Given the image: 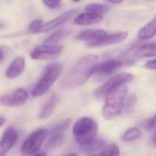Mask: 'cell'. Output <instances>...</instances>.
Instances as JSON below:
<instances>
[{
    "label": "cell",
    "instance_id": "cell-1",
    "mask_svg": "<svg viewBox=\"0 0 156 156\" xmlns=\"http://www.w3.org/2000/svg\"><path fill=\"white\" fill-rule=\"evenodd\" d=\"M99 58V56L92 54L79 58L61 79L59 82L60 89L69 90L82 86L93 74V69Z\"/></svg>",
    "mask_w": 156,
    "mask_h": 156
},
{
    "label": "cell",
    "instance_id": "cell-2",
    "mask_svg": "<svg viewBox=\"0 0 156 156\" xmlns=\"http://www.w3.org/2000/svg\"><path fill=\"white\" fill-rule=\"evenodd\" d=\"M127 93L128 89L126 85H122L111 90L105 96L106 99L102 108V115L106 120L114 119L122 112Z\"/></svg>",
    "mask_w": 156,
    "mask_h": 156
},
{
    "label": "cell",
    "instance_id": "cell-3",
    "mask_svg": "<svg viewBox=\"0 0 156 156\" xmlns=\"http://www.w3.org/2000/svg\"><path fill=\"white\" fill-rule=\"evenodd\" d=\"M72 132L75 141L79 144L86 146L95 141L98 125L92 119L89 117H82L75 122Z\"/></svg>",
    "mask_w": 156,
    "mask_h": 156
},
{
    "label": "cell",
    "instance_id": "cell-4",
    "mask_svg": "<svg viewBox=\"0 0 156 156\" xmlns=\"http://www.w3.org/2000/svg\"><path fill=\"white\" fill-rule=\"evenodd\" d=\"M62 69L63 67L59 63H53L48 65L43 75L35 85L32 90V95L34 97H39L46 93L54 84V82L59 78Z\"/></svg>",
    "mask_w": 156,
    "mask_h": 156
},
{
    "label": "cell",
    "instance_id": "cell-5",
    "mask_svg": "<svg viewBox=\"0 0 156 156\" xmlns=\"http://www.w3.org/2000/svg\"><path fill=\"white\" fill-rule=\"evenodd\" d=\"M46 137H47V130L44 128L33 132L22 144L20 148L21 155L30 156L36 154L44 144Z\"/></svg>",
    "mask_w": 156,
    "mask_h": 156
},
{
    "label": "cell",
    "instance_id": "cell-6",
    "mask_svg": "<svg viewBox=\"0 0 156 156\" xmlns=\"http://www.w3.org/2000/svg\"><path fill=\"white\" fill-rule=\"evenodd\" d=\"M133 79V76L131 73L122 72V73L117 74L114 77L108 80V81H106L103 85H101L95 91V97L99 99L104 98L111 90L116 89L119 86L125 85L126 83L132 81Z\"/></svg>",
    "mask_w": 156,
    "mask_h": 156
},
{
    "label": "cell",
    "instance_id": "cell-7",
    "mask_svg": "<svg viewBox=\"0 0 156 156\" xmlns=\"http://www.w3.org/2000/svg\"><path fill=\"white\" fill-rule=\"evenodd\" d=\"M63 51L61 45H46L42 44L37 46L31 52L30 57L35 60L38 59H53L58 58Z\"/></svg>",
    "mask_w": 156,
    "mask_h": 156
},
{
    "label": "cell",
    "instance_id": "cell-8",
    "mask_svg": "<svg viewBox=\"0 0 156 156\" xmlns=\"http://www.w3.org/2000/svg\"><path fill=\"white\" fill-rule=\"evenodd\" d=\"M28 98L27 90L24 89H17L8 94L0 97V105L8 108H16L24 105Z\"/></svg>",
    "mask_w": 156,
    "mask_h": 156
},
{
    "label": "cell",
    "instance_id": "cell-9",
    "mask_svg": "<svg viewBox=\"0 0 156 156\" xmlns=\"http://www.w3.org/2000/svg\"><path fill=\"white\" fill-rule=\"evenodd\" d=\"M155 43L149 42L133 46L128 51L127 55L132 58H151L155 57Z\"/></svg>",
    "mask_w": 156,
    "mask_h": 156
},
{
    "label": "cell",
    "instance_id": "cell-10",
    "mask_svg": "<svg viewBox=\"0 0 156 156\" xmlns=\"http://www.w3.org/2000/svg\"><path fill=\"white\" fill-rule=\"evenodd\" d=\"M77 12H78V9H71V10H69V11L63 13L59 16L52 19V20H49L47 23L42 24L41 27L36 31V33H44V32H47V31H49V30L58 27L60 25H62L63 23L69 20L74 15L77 14Z\"/></svg>",
    "mask_w": 156,
    "mask_h": 156
},
{
    "label": "cell",
    "instance_id": "cell-11",
    "mask_svg": "<svg viewBox=\"0 0 156 156\" xmlns=\"http://www.w3.org/2000/svg\"><path fill=\"white\" fill-rule=\"evenodd\" d=\"M127 37H128V32H118V33H113L110 35L107 34L105 37H103L98 41L88 43V46L91 48H96V47H102V46H107V45H114V44L122 42L123 40L127 38Z\"/></svg>",
    "mask_w": 156,
    "mask_h": 156
},
{
    "label": "cell",
    "instance_id": "cell-12",
    "mask_svg": "<svg viewBox=\"0 0 156 156\" xmlns=\"http://www.w3.org/2000/svg\"><path fill=\"white\" fill-rule=\"evenodd\" d=\"M17 133L14 128H8L4 133L0 140V156H4L16 144Z\"/></svg>",
    "mask_w": 156,
    "mask_h": 156
},
{
    "label": "cell",
    "instance_id": "cell-13",
    "mask_svg": "<svg viewBox=\"0 0 156 156\" xmlns=\"http://www.w3.org/2000/svg\"><path fill=\"white\" fill-rule=\"evenodd\" d=\"M123 62L118 59H110L101 64H97L93 69L95 75H110L122 66ZM92 74V75H93Z\"/></svg>",
    "mask_w": 156,
    "mask_h": 156
},
{
    "label": "cell",
    "instance_id": "cell-14",
    "mask_svg": "<svg viewBox=\"0 0 156 156\" xmlns=\"http://www.w3.org/2000/svg\"><path fill=\"white\" fill-rule=\"evenodd\" d=\"M26 66V60L23 57H16L15 58L12 62L10 63L9 67L5 71V76L8 79H15L21 75L24 71Z\"/></svg>",
    "mask_w": 156,
    "mask_h": 156
},
{
    "label": "cell",
    "instance_id": "cell-15",
    "mask_svg": "<svg viewBox=\"0 0 156 156\" xmlns=\"http://www.w3.org/2000/svg\"><path fill=\"white\" fill-rule=\"evenodd\" d=\"M103 19V16L90 13V12H85L80 14L75 19L73 24L77 26H89L93 24H98L101 22Z\"/></svg>",
    "mask_w": 156,
    "mask_h": 156
},
{
    "label": "cell",
    "instance_id": "cell-16",
    "mask_svg": "<svg viewBox=\"0 0 156 156\" xmlns=\"http://www.w3.org/2000/svg\"><path fill=\"white\" fill-rule=\"evenodd\" d=\"M108 33L103 30V29H91V30H84L81 31L78 36L77 39L82 40V41H88L89 43L90 42H95L105 37Z\"/></svg>",
    "mask_w": 156,
    "mask_h": 156
},
{
    "label": "cell",
    "instance_id": "cell-17",
    "mask_svg": "<svg viewBox=\"0 0 156 156\" xmlns=\"http://www.w3.org/2000/svg\"><path fill=\"white\" fill-rule=\"evenodd\" d=\"M57 102H58V97L56 95L51 96L42 106L40 112L38 114V118L43 120V119H47V118L50 117L55 111Z\"/></svg>",
    "mask_w": 156,
    "mask_h": 156
},
{
    "label": "cell",
    "instance_id": "cell-18",
    "mask_svg": "<svg viewBox=\"0 0 156 156\" xmlns=\"http://www.w3.org/2000/svg\"><path fill=\"white\" fill-rule=\"evenodd\" d=\"M155 18H153L148 24L143 27L138 32V38L141 40H147L155 36Z\"/></svg>",
    "mask_w": 156,
    "mask_h": 156
},
{
    "label": "cell",
    "instance_id": "cell-19",
    "mask_svg": "<svg viewBox=\"0 0 156 156\" xmlns=\"http://www.w3.org/2000/svg\"><path fill=\"white\" fill-rule=\"evenodd\" d=\"M69 34L68 29L66 28H61L57 31H55L53 34H51L49 37L44 39V43L46 45H57L60 41H62Z\"/></svg>",
    "mask_w": 156,
    "mask_h": 156
},
{
    "label": "cell",
    "instance_id": "cell-20",
    "mask_svg": "<svg viewBox=\"0 0 156 156\" xmlns=\"http://www.w3.org/2000/svg\"><path fill=\"white\" fill-rule=\"evenodd\" d=\"M64 141V133H59V132H56V131H51L50 136L46 144V148L50 150L53 149L58 145H60Z\"/></svg>",
    "mask_w": 156,
    "mask_h": 156
},
{
    "label": "cell",
    "instance_id": "cell-21",
    "mask_svg": "<svg viewBox=\"0 0 156 156\" xmlns=\"http://www.w3.org/2000/svg\"><path fill=\"white\" fill-rule=\"evenodd\" d=\"M85 9L87 12L98 14V15H105L109 12V7L102 5V4H89L85 6Z\"/></svg>",
    "mask_w": 156,
    "mask_h": 156
},
{
    "label": "cell",
    "instance_id": "cell-22",
    "mask_svg": "<svg viewBox=\"0 0 156 156\" xmlns=\"http://www.w3.org/2000/svg\"><path fill=\"white\" fill-rule=\"evenodd\" d=\"M140 136H141L140 129H138L136 127H133V128H130L129 130H127L123 133L122 139L125 142H132V141H134V140L138 139Z\"/></svg>",
    "mask_w": 156,
    "mask_h": 156
},
{
    "label": "cell",
    "instance_id": "cell-23",
    "mask_svg": "<svg viewBox=\"0 0 156 156\" xmlns=\"http://www.w3.org/2000/svg\"><path fill=\"white\" fill-rule=\"evenodd\" d=\"M101 156H120V149L115 144H108L102 150Z\"/></svg>",
    "mask_w": 156,
    "mask_h": 156
},
{
    "label": "cell",
    "instance_id": "cell-24",
    "mask_svg": "<svg viewBox=\"0 0 156 156\" xmlns=\"http://www.w3.org/2000/svg\"><path fill=\"white\" fill-rule=\"evenodd\" d=\"M104 142L103 141H101V140H98V141H93L91 144H90L89 145H86V149L85 151L86 152H95L99 149L101 148V146L103 145Z\"/></svg>",
    "mask_w": 156,
    "mask_h": 156
},
{
    "label": "cell",
    "instance_id": "cell-25",
    "mask_svg": "<svg viewBox=\"0 0 156 156\" xmlns=\"http://www.w3.org/2000/svg\"><path fill=\"white\" fill-rule=\"evenodd\" d=\"M135 102H136V97L134 95H132L128 98L127 102H126V106H125L126 112H129L130 111L133 110V106L135 105Z\"/></svg>",
    "mask_w": 156,
    "mask_h": 156
},
{
    "label": "cell",
    "instance_id": "cell-26",
    "mask_svg": "<svg viewBox=\"0 0 156 156\" xmlns=\"http://www.w3.org/2000/svg\"><path fill=\"white\" fill-rule=\"evenodd\" d=\"M42 3H43L44 5H46L47 7H48L50 9L58 8L61 5V2L60 1H57V0H48V1H43Z\"/></svg>",
    "mask_w": 156,
    "mask_h": 156
},
{
    "label": "cell",
    "instance_id": "cell-27",
    "mask_svg": "<svg viewBox=\"0 0 156 156\" xmlns=\"http://www.w3.org/2000/svg\"><path fill=\"white\" fill-rule=\"evenodd\" d=\"M42 24H43V23H42V20H40V19H36V20H34V21L29 25L28 29H29V31H31L32 33H36V31L41 27Z\"/></svg>",
    "mask_w": 156,
    "mask_h": 156
},
{
    "label": "cell",
    "instance_id": "cell-28",
    "mask_svg": "<svg viewBox=\"0 0 156 156\" xmlns=\"http://www.w3.org/2000/svg\"><path fill=\"white\" fill-rule=\"evenodd\" d=\"M154 126H155V117L154 115L150 119H148V121H147V129L149 131H154Z\"/></svg>",
    "mask_w": 156,
    "mask_h": 156
},
{
    "label": "cell",
    "instance_id": "cell-29",
    "mask_svg": "<svg viewBox=\"0 0 156 156\" xmlns=\"http://www.w3.org/2000/svg\"><path fill=\"white\" fill-rule=\"evenodd\" d=\"M144 67H145L146 69H152V70H154V69H156L155 59L154 58V59L148 60V61H147V62L145 63Z\"/></svg>",
    "mask_w": 156,
    "mask_h": 156
},
{
    "label": "cell",
    "instance_id": "cell-30",
    "mask_svg": "<svg viewBox=\"0 0 156 156\" xmlns=\"http://www.w3.org/2000/svg\"><path fill=\"white\" fill-rule=\"evenodd\" d=\"M6 120L4 117H0V127H2L5 123Z\"/></svg>",
    "mask_w": 156,
    "mask_h": 156
},
{
    "label": "cell",
    "instance_id": "cell-31",
    "mask_svg": "<svg viewBox=\"0 0 156 156\" xmlns=\"http://www.w3.org/2000/svg\"><path fill=\"white\" fill-rule=\"evenodd\" d=\"M3 59H4V52L2 49H0V63L3 61Z\"/></svg>",
    "mask_w": 156,
    "mask_h": 156
},
{
    "label": "cell",
    "instance_id": "cell-32",
    "mask_svg": "<svg viewBox=\"0 0 156 156\" xmlns=\"http://www.w3.org/2000/svg\"><path fill=\"white\" fill-rule=\"evenodd\" d=\"M34 156H47V154L45 153H38V154H35Z\"/></svg>",
    "mask_w": 156,
    "mask_h": 156
},
{
    "label": "cell",
    "instance_id": "cell-33",
    "mask_svg": "<svg viewBox=\"0 0 156 156\" xmlns=\"http://www.w3.org/2000/svg\"><path fill=\"white\" fill-rule=\"evenodd\" d=\"M63 156H78L77 154H74V153H70V154H65Z\"/></svg>",
    "mask_w": 156,
    "mask_h": 156
},
{
    "label": "cell",
    "instance_id": "cell-34",
    "mask_svg": "<svg viewBox=\"0 0 156 156\" xmlns=\"http://www.w3.org/2000/svg\"><path fill=\"white\" fill-rule=\"evenodd\" d=\"M110 3H112V4H120V3H122V1H109Z\"/></svg>",
    "mask_w": 156,
    "mask_h": 156
}]
</instances>
